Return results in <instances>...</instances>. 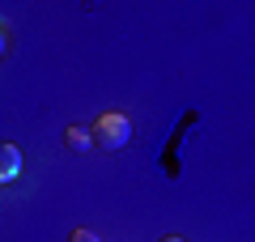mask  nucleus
Masks as SVG:
<instances>
[{
  "label": "nucleus",
  "mask_w": 255,
  "mask_h": 242,
  "mask_svg": "<svg viewBox=\"0 0 255 242\" xmlns=\"http://www.w3.org/2000/svg\"><path fill=\"white\" fill-rule=\"evenodd\" d=\"M64 144H68V149H90V144H94V127L73 123L68 132H64Z\"/></svg>",
  "instance_id": "nucleus-3"
},
{
  "label": "nucleus",
  "mask_w": 255,
  "mask_h": 242,
  "mask_svg": "<svg viewBox=\"0 0 255 242\" xmlns=\"http://www.w3.org/2000/svg\"><path fill=\"white\" fill-rule=\"evenodd\" d=\"M17 174H21V149L4 140L0 144V183H13Z\"/></svg>",
  "instance_id": "nucleus-2"
},
{
  "label": "nucleus",
  "mask_w": 255,
  "mask_h": 242,
  "mask_svg": "<svg viewBox=\"0 0 255 242\" xmlns=\"http://www.w3.org/2000/svg\"><path fill=\"white\" fill-rule=\"evenodd\" d=\"M68 242H102V238L94 230H73V234H68Z\"/></svg>",
  "instance_id": "nucleus-4"
},
{
  "label": "nucleus",
  "mask_w": 255,
  "mask_h": 242,
  "mask_svg": "<svg viewBox=\"0 0 255 242\" xmlns=\"http://www.w3.org/2000/svg\"><path fill=\"white\" fill-rule=\"evenodd\" d=\"M128 140H132V119H128V115L107 111V115L94 119V144H98V149L115 153V149H124Z\"/></svg>",
  "instance_id": "nucleus-1"
},
{
  "label": "nucleus",
  "mask_w": 255,
  "mask_h": 242,
  "mask_svg": "<svg viewBox=\"0 0 255 242\" xmlns=\"http://www.w3.org/2000/svg\"><path fill=\"white\" fill-rule=\"evenodd\" d=\"M157 242H187V238H179V234H166V238H157Z\"/></svg>",
  "instance_id": "nucleus-5"
}]
</instances>
